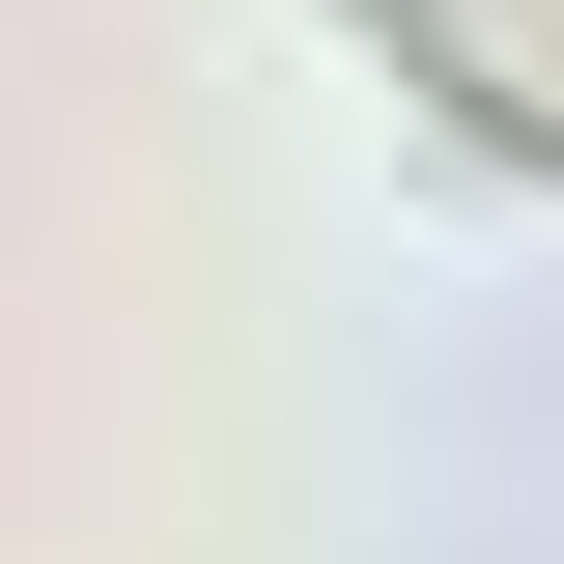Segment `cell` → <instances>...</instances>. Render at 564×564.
Here are the masks:
<instances>
[{"mask_svg":"<svg viewBox=\"0 0 564 564\" xmlns=\"http://www.w3.org/2000/svg\"><path fill=\"white\" fill-rule=\"evenodd\" d=\"M367 29H395V85H423L452 141H508V170H564V85H508L480 29H452V0H367Z\"/></svg>","mask_w":564,"mask_h":564,"instance_id":"cell-1","label":"cell"}]
</instances>
